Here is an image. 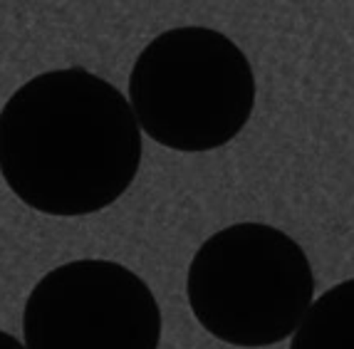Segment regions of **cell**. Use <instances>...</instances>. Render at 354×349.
I'll use <instances>...</instances> for the list:
<instances>
[{"label": "cell", "mask_w": 354, "mask_h": 349, "mask_svg": "<svg viewBox=\"0 0 354 349\" xmlns=\"http://www.w3.org/2000/svg\"><path fill=\"white\" fill-rule=\"evenodd\" d=\"M354 332V280L335 285L305 310L290 349H337L352 339Z\"/></svg>", "instance_id": "cell-5"}, {"label": "cell", "mask_w": 354, "mask_h": 349, "mask_svg": "<svg viewBox=\"0 0 354 349\" xmlns=\"http://www.w3.org/2000/svg\"><path fill=\"white\" fill-rule=\"evenodd\" d=\"M315 295L313 265L288 233L233 223L196 250L186 297L198 325L233 347H270L295 332Z\"/></svg>", "instance_id": "cell-3"}, {"label": "cell", "mask_w": 354, "mask_h": 349, "mask_svg": "<svg viewBox=\"0 0 354 349\" xmlns=\"http://www.w3.org/2000/svg\"><path fill=\"white\" fill-rule=\"evenodd\" d=\"M28 349H153L159 302L136 272L112 261H75L50 270L25 302Z\"/></svg>", "instance_id": "cell-4"}, {"label": "cell", "mask_w": 354, "mask_h": 349, "mask_svg": "<svg viewBox=\"0 0 354 349\" xmlns=\"http://www.w3.org/2000/svg\"><path fill=\"white\" fill-rule=\"evenodd\" d=\"M142 164L134 109L84 67L42 72L0 114V169L8 189L45 216L75 218L112 206Z\"/></svg>", "instance_id": "cell-1"}, {"label": "cell", "mask_w": 354, "mask_h": 349, "mask_svg": "<svg viewBox=\"0 0 354 349\" xmlns=\"http://www.w3.org/2000/svg\"><path fill=\"white\" fill-rule=\"evenodd\" d=\"M129 104L144 134L161 147L213 151L233 142L253 114V65L218 30H166L131 65Z\"/></svg>", "instance_id": "cell-2"}]
</instances>
